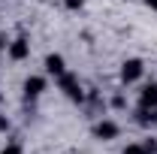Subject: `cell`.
I'll return each instance as SVG.
<instances>
[{"mask_svg":"<svg viewBox=\"0 0 157 154\" xmlns=\"http://www.w3.org/2000/svg\"><path fill=\"white\" fill-rule=\"evenodd\" d=\"M112 109H127V97L115 94V97H112Z\"/></svg>","mask_w":157,"mask_h":154,"instance_id":"cell-9","label":"cell"},{"mask_svg":"<svg viewBox=\"0 0 157 154\" xmlns=\"http://www.w3.org/2000/svg\"><path fill=\"white\" fill-rule=\"evenodd\" d=\"M148 127H157V109H148Z\"/></svg>","mask_w":157,"mask_h":154,"instance_id":"cell-14","label":"cell"},{"mask_svg":"<svg viewBox=\"0 0 157 154\" xmlns=\"http://www.w3.org/2000/svg\"><path fill=\"white\" fill-rule=\"evenodd\" d=\"M142 73H145V64H142L139 58H127L124 64H121V73H118V76H121L124 85H133V82L142 79Z\"/></svg>","mask_w":157,"mask_h":154,"instance_id":"cell-2","label":"cell"},{"mask_svg":"<svg viewBox=\"0 0 157 154\" xmlns=\"http://www.w3.org/2000/svg\"><path fill=\"white\" fill-rule=\"evenodd\" d=\"M45 73L55 76V79H58L60 73H67V60H63V55H45Z\"/></svg>","mask_w":157,"mask_h":154,"instance_id":"cell-7","label":"cell"},{"mask_svg":"<svg viewBox=\"0 0 157 154\" xmlns=\"http://www.w3.org/2000/svg\"><path fill=\"white\" fill-rule=\"evenodd\" d=\"M139 106L142 109H157V82H148L139 91Z\"/></svg>","mask_w":157,"mask_h":154,"instance_id":"cell-6","label":"cell"},{"mask_svg":"<svg viewBox=\"0 0 157 154\" xmlns=\"http://www.w3.org/2000/svg\"><path fill=\"white\" fill-rule=\"evenodd\" d=\"M63 6H67L70 12H78V9L85 6V0H63Z\"/></svg>","mask_w":157,"mask_h":154,"instance_id":"cell-12","label":"cell"},{"mask_svg":"<svg viewBox=\"0 0 157 154\" xmlns=\"http://www.w3.org/2000/svg\"><path fill=\"white\" fill-rule=\"evenodd\" d=\"M118 133H121V127L112 118H100L94 124V139H100V142H112V139H118Z\"/></svg>","mask_w":157,"mask_h":154,"instance_id":"cell-3","label":"cell"},{"mask_svg":"<svg viewBox=\"0 0 157 154\" xmlns=\"http://www.w3.org/2000/svg\"><path fill=\"white\" fill-rule=\"evenodd\" d=\"M6 55H9L12 60H27L30 58V42H27L24 37H15L9 45H6Z\"/></svg>","mask_w":157,"mask_h":154,"instance_id":"cell-5","label":"cell"},{"mask_svg":"<svg viewBox=\"0 0 157 154\" xmlns=\"http://www.w3.org/2000/svg\"><path fill=\"white\" fill-rule=\"evenodd\" d=\"M58 88L70 97L73 103H85V91H82V85H78V76H76V73H70V70L60 73V76H58Z\"/></svg>","mask_w":157,"mask_h":154,"instance_id":"cell-1","label":"cell"},{"mask_svg":"<svg viewBox=\"0 0 157 154\" xmlns=\"http://www.w3.org/2000/svg\"><path fill=\"white\" fill-rule=\"evenodd\" d=\"M9 127H12V124H9V118L0 112V133H9Z\"/></svg>","mask_w":157,"mask_h":154,"instance_id":"cell-13","label":"cell"},{"mask_svg":"<svg viewBox=\"0 0 157 154\" xmlns=\"http://www.w3.org/2000/svg\"><path fill=\"white\" fill-rule=\"evenodd\" d=\"M6 45H9V42H6V39H3V37H0V48H6Z\"/></svg>","mask_w":157,"mask_h":154,"instance_id":"cell-16","label":"cell"},{"mask_svg":"<svg viewBox=\"0 0 157 154\" xmlns=\"http://www.w3.org/2000/svg\"><path fill=\"white\" fill-rule=\"evenodd\" d=\"M145 6H151V9H157V0H145Z\"/></svg>","mask_w":157,"mask_h":154,"instance_id":"cell-15","label":"cell"},{"mask_svg":"<svg viewBox=\"0 0 157 154\" xmlns=\"http://www.w3.org/2000/svg\"><path fill=\"white\" fill-rule=\"evenodd\" d=\"M124 154H145V148H142V142H130L124 148Z\"/></svg>","mask_w":157,"mask_h":154,"instance_id":"cell-10","label":"cell"},{"mask_svg":"<svg viewBox=\"0 0 157 154\" xmlns=\"http://www.w3.org/2000/svg\"><path fill=\"white\" fill-rule=\"evenodd\" d=\"M142 148H145V154H157V139L154 136H145L142 139Z\"/></svg>","mask_w":157,"mask_h":154,"instance_id":"cell-8","label":"cell"},{"mask_svg":"<svg viewBox=\"0 0 157 154\" xmlns=\"http://www.w3.org/2000/svg\"><path fill=\"white\" fill-rule=\"evenodd\" d=\"M45 88H48V79H45V76H27V79H24V85H21L24 100H36V97H42Z\"/></svg>","mask_w":157,"mask_h":154,"instance_id":"cell-4","label":"cell"},{"mask_svg":"<svg viewBox=\"0 0 157 154\" xmlns=\"http://www.w3.org/2000/svg\"><path fill=\"white\" fill-rule=\"evenodd\" d=\"M0 154H24V148H21L18 142H9V145H6V148H3Z\"/></svg>","mask_w":157,"mask_h":154,"instance_id":"cell-11","label":"cell"}]
</instances>
